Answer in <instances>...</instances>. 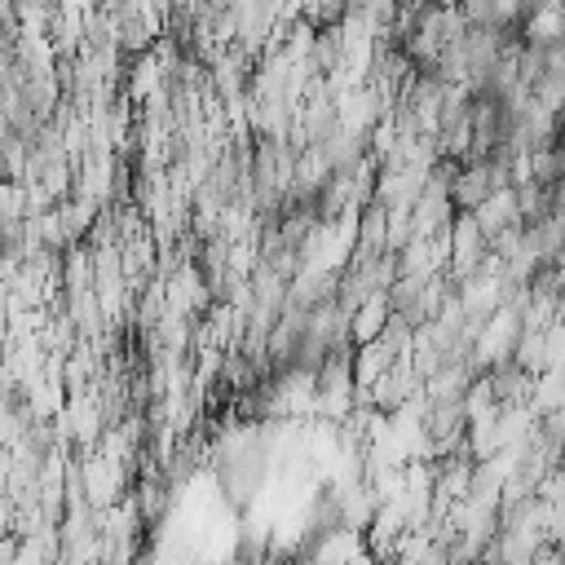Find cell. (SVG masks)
Listing matches in <instances>:
<instances>
[]
</instances>
